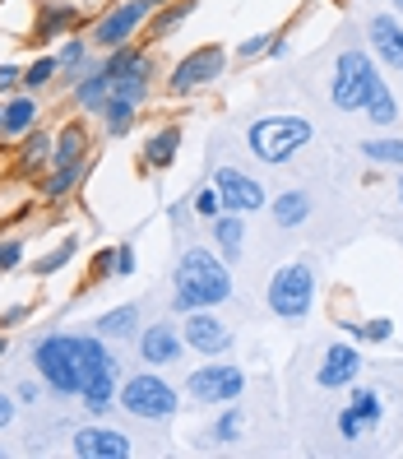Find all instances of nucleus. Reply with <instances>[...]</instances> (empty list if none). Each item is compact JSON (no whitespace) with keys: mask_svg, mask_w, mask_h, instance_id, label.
I'll list each match as a JSON object with an SVG mask.
<instances>
[{"mask_svg":"<svg viewBox=\"0 0 403 459\" xmlns=\"http://www.w3.org/2000/svg\"><path fill=\"white\" fill-rule=\"evenodd\" d=\"M116 274H134V251L130 247H116Z\"/></svg>","mask_w":403,"mask_h":459,"instance_id":"58836bf2","label":"nucleus"},{"mask_svg":"<svg viewBox=\"0 0 403 459\" xmlns=\"http://www.w3.org/2000/svg\"><path fill=\"white\" fill-rule=\"evenodd\" d=\"M236 437H241V403L232 399V403H223V418H219V427H213V441L232 446Z\"/></svg>","mask_w":403,"mask_h":459,"instance_id":"cd10ccee","label":"nucleus"},{"mask_svg":"<svg viewBox=\"0 0 403 459\" xmlns=\"http://www.w3.org/2000/svg\"><path fill=\"white\" fill-rule=\"evenodd\" d=\"M84 158V130L79 126H65L61 134H56V144H51V163L56 168H70V163H79Z\"/></svg>","mask_w":403,"mask_h":459,"instance_id":"4be33fe9","label":"nucleus"},{"mask_svg":"<svg viewBox=\"0 0 403 459\" xmlns=\"http://www.w3.org/2000/svg\"><path fill=\"white\" fill-rule=\"evenodd\" d=\"M0 117H5V107H0Z\"/></svg>","mask_w":403,"mask_h":459,"instance_id":"09e8293b","label":"nucleus"},{"mask_svg":"<svg viewBox=\"0 0 403 459\" xmlns=\"http://www.w3.org/2000/svg\"><path fill=\"white\" fill-rule=\"evenodd\" d=\"M371 47L381 51L390 70H403V19L399 14H375L371 19Z\"/></svg>","mask_w":403,"mask_h":459,"instance_id":"dca6fc26","label":"nucleus"},{"mask_svg":"<svg viewBox=\"0 0 403 459\" xmlns=\"http://www.w3.org/2000/svg\"><path fill=\"white\" fill-rule=\"evenodd\" d=\"M70 450L79 459H125L130 455V437L116 427H79Z\"/></svg>","mask_w":403,"mask_h":459,"instance_id":"ddd939ff","label":"nucleus"},{"mask_svg":"<svg viewBox=\"0 0 403 459\" xmlns=\"http://www.w3.org/2000/svg\"><path fill=\"white\" fill-rule=\"evenodd\" d=\"M33 126H38V102H33V98H14V102H5L0 130H5V134H23V130H33Z\"/></svg>","mask_w":403,"mask_h":459,"instance_id":"aec40b11","label":"nucleus"},{"mask_svg":"<svg viewBox=\"0 0 403 459\" xmlns=\"http://www.w3.org/2000/svg\"><path fill=\"white\" fill-rule=\"evenodd\" d=\"M23 316H29V307H10L5 316H0V325H19V320H23Z\"/></svg>","mask_w":403,"mask_h":459,"instance_id":"37998d69","label":"nucleus"},{"mask_svg":"<svg viewBox=\"0 0 403 459\" xmlns=\"http://www.w3.org/2000/svg\"><path fill=\"white\" fill-rule=\"evenodd\" d=\"M181 339H185V348H195V353H204V358H219V353H227V348H232V330L209 307L204 311H191V316L181 320Z\"/></svg>","mask_w":403,"mask_h":459,"instance_id":"9b49d317","label":"nucleus"},{"mask_svg":"<svg viewBox=\"0 0 403 459\" xmlns=\"http://www.w3.org/2000/svg\"><path fill=\"white\" fill-rule=\"evenodd\" d=\"M172 311L191 316V311H204V307H219L232 297V269L223 255H213L204 247H191L181 255L176 274H172Z\"/></svg>","mask_w":403,"mask_h":459,"instance_id":"f257e3e1","label":"nucleus"},{"mask_svg":"<svg viewBox=\"0 0 403 459\" xmlns=\"http://www.w3.org/2000/svg\"><path fill=\"white\" fill-rule=\"evenodd\" d=\"M311 144V121L306 117H260L246 126V149L260 163H287L292 153Z\"/></svg>","mask_w":403,"mask_h":459,"instance_id":"f03ea898","label":"nucleus"},{"mask_svg":"<svg viewBox=\"0 0 403 459\" xmlns=\"http://www.w3.org/2000/svg\"><path fill=\"white\" fill-rule=\"evenodd\" d=\"M347 409H353V413L362 418V427L371 431V427H381L385 403H381V394H375V390H353V399H347Z\"/></svg>","mask_w":403,"mask_h":459,"instance_id":"b1692460","label":"nucleus"},{"mask_svg":"<svg viewBox=\"0 0 403 459\" xmlns=\"http://www.w3.org/2000/svg\"><path fill=\"white\" fill-rule=\"evenodd\" d=\"M311 302H315V269L306 260H292L269 279V311L279 320H306Z\"/></svg>","mask_w":403,"mask_h":459,"instance_id":"0eeeda50","label":"nucleus"},{"mask_svg":"<svg viewBox=\"0 0 403 459\" xmlns=\"http://www.w3.org/2000/svg\"><path fill=\"white\" fill-rule=\"evenodd\" d=\"M209 228H213V241H219V255L227 264H236L241 247H246V219L236 209H223V219H209Z\"/></svg>","mask_w":403,"mask_h":459,"instance_id":"f3484780","label":"nucleus"},{"mask_svg":"<svg viewBox=\"0 0 403 459\" xmlns=\"http://www.w3.org/2000/svg\"><path fill=\"white\" fill-rule=\"evenodd\" d=\"M19 79H23V70H14V65H5V70H0V89H14V84H19Z\"/></svg>","mask_w":403,"mask_h":459,"instance_id":"79ce46f5","label":"nucleus"},{"mask_svg":"<svg viewBox=\"0 0 403 459\" xmlns=\"http://www.w3.org/2000/svg\"><path fill=\"white\" fill-rule=\"evenodd\" d=\"M33 367L42 376V385L65 394V399L84 390V362H79V339L74 334H47L33 348Z\"/></svg>","mask_w":403,"mask_h":459,"instance_id":"7ed1b4c3","label":"nucleus"},{"mask_svg":"<svg viewBox=\"0 0 403 459\" xmlns=\"http://www.w3.org/2000/svg\"><path fill=\"white\" fill-rule=\"evenodd\" d=\"M51 144H56V140H47V134H29V140H23V163H29V168H38V163H47V158H51Z\"/></svg>","mask_w":403,"mask_h":459,"instance_id":"2f4dec72","label":"nucleus"},{"mask_svg":"<svg viewBox=\"0 0 403 459\" xmlns=\"http://www.w3.org/2000/svg\"><path fill=\"white\" fill-rule=\"evenodd\" d=\"M213 186H219V195H223V209H236V213L264 209V186L255 177H246L241 168H219L213 172Z\"/></svg>","mask_w":403,"mask_h":459,"instance_id":"f8f14e48","label":"nucleus"},{"mask_svg":"<svg viewBox=\"0 0 403 459\" xmlns=\"http://www.w3.org/2000/svg\"><path fill=\"white\" fill-rule=\"evenodd\" d=\"M149 14H153V0H125V5L107 10V14L98 19L93 42H98V47H125L130 33L140 29V23H149Z\"/></svg>","mask_w":403,"mask_h":459,"instance_id":"9d476101","label":"nucleus"},{"mask_svg":"<svg viewBox=\"0 0 403 459\" xmlns=\"http://www.w3.org/2000/svg\"><path fill=\"white\" fill-rule=\"evenodd\" d=\"M153 5H163V0H153Z\"/></svg>","mask_w":403,"mask_h":459,"instance_id":"de8ad7c7","label":"nucleus"},{"mask_svg":"<svg viewBox=\"0 0 403 459\" xmlns=\"http://www.w3.org/2000/svg\"><path fill=\"white\" fill-rule=\"evenodd\" d=\"M269 47H274V38H269V33H255V38H246V42H241V61H255V56H264Z\"/></svg>","mask_w":403,"mask_h":459,"instance_id":"f704fd0d","label":"nucleus"},{"mask_svg":"<svg viewBox=\"0 0 403 459\" xmlns=\"http://www.w3.org/2000/svg\"><path fill=\"white\" fill-rule=\"evenodd\" d=\"M311 219V195L306 191H287L274 200V223L279 228H302Z\"/></svg>","mask_w":403,"mask_h":459,"instance_id":"a211bd4d","label":"nucleus"},{"mask_svg":"<svg viewBox=\"0 0 403 459\" xmlns=\"http://www.w3.org/2000/svg\"><path fill=\"white\" fill-rule=\"evenodd\" d=\"M134 330H140V307H116V311H107L98 320V334L102 339H125Z\"/></svg>","mask_w":403,"mask_h":459,"instance_id":"412c9836","label":"nucleus"},{"mask_svg":"<svg viewBox=\"0 0 403 459\" xmlns=\"http://www.w3.org/2000/svg\"><path fill=\"white\" fill-rule=\"evenodd\" d=\"M219 209H223L219 186H209V191H200V195H195V213H200V219H219Z\"/></svg>","mask_w":403,"mask_h":459,"instance_id":"72a5a7b5","label":"nucleus"},{"mask_svg":"<svg viewBox=\"0 0 403 459\" xmlns=\"http://www.w3.org/2000/svg\"><path fill=\"white\" fill-rule=\"evenodd\" d=\"M116 403L130 413V418H140V422H167L176 413V390L163 381V376H153V371H140V376H130V381L121 385Z\"/></svg>","mask_w":403,"mask_h":459,"instance_id":"423d86ee","label":"nucleus"},{"mask_svg":"<svg viewBox=\"0 0 403 459\" xmlns=\"http://www.w3.org/2000/svg\"><path fill=\"white\" fill-rule=\"evenodd\" d=\"M56 70H61V61H56V56H42V61H33L29 70H23L19 84H23V89H42V84H47V79L56 74Z\"/></svg>","mask_w":403,"mask_h":459,"instance_id":"7c9ffc66","label":"nucleus"},{"mask_svg":"<svg viewBox=\"0 0 403 459\" xmlns=\"http://www.w3.org/2000/svg\"><path fill=\"white\" fill-rule=\"evenodd\" d=\"M343 330L353 334V339H366V343H385V339L394 334V325H390L385 316H375V320H366V325H343Z\"/></svg>","mask_w":403,"mask_h":459,"instance_id":"c756f323","label":"nucleus"},{"mask_svg":"<svg viewBox=\"0 0 403 459\" xmlns=\"http://www.w3.org/2000/svg\"><path fill=\"white\" fill-rule=\"evenodd\" d=\"M191 10H195V0H181V5H167L163 14H158V19L149 23V33H153V38H163V33H172L176 23H181L185 14H191Z\"/></svg>","mask_w":403,"mask_h":459,"instance_id":"c85d7f7f","label":"nucleus"},{"mask_svg":"<svg viewBox=\"0 0 403 459\" xmlns=\"http://www.w3.org/2000/svg\"><path fill=\"white\" fill-rule=\"evenodd\" d=\"M399 200H403V181H399Z\"/></svg>","mask_w":403,"mask_h":459,"instance_id":"a18cd8bd","label":"nucleus"},{"mask_svg":"<svg viewBox=\"0 0 403 459\" xmlns=\"http://www.w3.org/2000/svg\"><path fill=\"white\" fill-rule=\"evenodd\" d=\"M79 177H84V163H70V168H56V172H51V181L42 186V191H47V200H61V195H70L74 186H79Z\"/></svg>","mask_w":403,"mask_h":459,"instance_id":"a878e982","label":"nucleus"},{"mask_svg":"<svg viewBox=\"0 0 403 459\" xmlns=\"http://www.w3.org/2000/svg\"><path fill=\"white\" fill-rule=\"evenodd\" d=\"M241 390H246V376H241V367H195L191 381H185V394H191L195 403H232L241 399Z\"/></svg>","mask_w":403,"mask_h":459,"instance_id":"6e6552de","label":"nucleus"},{"mask_svg":"<svg viewBox=\"0 0 403 459\" xmlns=\"http://www.w3.org/2000/svg\"><path fill=\"white\" fill-rule=\"evenodd\" d=\"M74 23V5H42L38 14V38H56Z\"/></svg>","mask_w":403,"mask_h":459,"instance_id":"393cba45","label":"nucleus"},{"mask_svg":"<svg viewBox=\"0 0 403 459\" xmlns=\"http://www.w3.org/2000/svg\"><path fill=\"white\" fill-rule=\"evenodd\" d=\"M181 330H172L167 320H158V325H149L144 334H140V358H144V367H172L176 358H181Z\"/></svg>","mask_w":403,"mask_h":459,"instance_id":"2eb2a0df","label":"nucleus"},{"mask_svg":"<svg viewBox=\"0 0 403 459\" xmlns=\"http://www.w3.org/2000/svg\"><path fill=\"white\" fill-rule=\"evenodd\" d=\"M357 371H362V353H357V348L353 343H330L325 358H320L315 381L325 385V390H339V385H353Z\"/></svg>","mask_w":403,"mask_h":459,"instance_id":"4468645a","label":"nucleus"},{"mask_svg":"<svg viewBox=\"0 0 403 459\" xmlns=\"http://www.w3.org/2000/svg\"><path fill=\"white\" fill-rule=\"evenodd\" d=\"M38 394H42L38 381H23V385H19V399H23V403H38Z\"/></svg>","mask_w":403,"mask_h":459,"instance_id":"a19ab883","label":"nucleus"},{"mask_svg":"<svg viewBox=\"0 0 403 459\" xmlns=\"http://www.w3.org/2000/svg\"><path fill=\"white\" fill-rule=\"evenodd\" d=\"M176 149H181V130H176V126H167V130H158L153 140L144 144V163H149V168H172Z\"/></svg>","mask_w":403,"mask_h":459,"instance_id":"6ab92c4d","label":"nucleus"},{"mask_svg":"<svg viewBox=\"0 0 403 459\" xmlns=\"http://www.w3.org/2000/svg\"><path fill=\"white\" fill-rule=\"evenodd\" d=\"M79 362H84V390H79V399H84V409L93 418H102L107 409L116 403V381H121V362L107 353L102 334L93 339H79Z\"/></svg>","mask_w":403,"mask_h":459,"instance_id":"20e7f679","label":"nucleus"},{"mask_svg":"<svg viewBox=\"0 0 403 459\" xmlns=\"http://www.w3.org/2000/svg\"><path fill=\"white\" fill-rule=\"evenodd\" d=\"M362 112H366L375 126H394V121H399V102H394V93L385 89V79L371 89V98H366V107H362Z\"/></svg>","mask_w":403,"mask_h":459,"instance_id":"5701e85b","label":"nucleus"},{"mask_svg":"<svg viewBox=\"0 0 403 459\" xmlns=\"http://www.w3.org/2000/svg\"><path fill=\"white\" fill-rule=\"evenodd\" d=\"M10 422H14V399L0 394V427H10Z\"/></svg>","mask_w":403,"mask_h":459,"instance_id":"ea45409f","label":"nucleus"},{"mask_svg":"<svg viewBox=\"0 0 403 459\" xmlns=\"http://www.w3.org/2000/svg\"><path fill=\"white\" fill-rule=\"evenodd\" d=\"M375 84H381V70L371 65V56H366V51H357V47H347L343 56L334 61V84H330V98H334L339 112H362Z\"/></svg>","mask_w":403,"mask_h":459,"instance_id":"39448f33","label":"nucleus"},{"mask_svg":"<svg viewBox=\"0 0 403 459\" xmlns=\"http://www.w3.org/2000/svg\"><path fill=\"white\" fill-rule=\"evenodd\" d=\"M19 260H23L19 241H0V274H5V269H19Z\"/></svg>","mask_w":403,"mask_h":459,"instance_id":"e433bc0d","label":"nucleus"},{"mask_svg":"<svg viewBox=\"0 0 403 459\" xmlns=\"http://www.w3.org/2000/svg\"><path fill=\"white\" fill-rule=\"evenodd\" d=\"M394 14H399V19H403V0H394Z\"/></svg>","mask_w":403,"mask_h":459,"instance_id":"c03bdc74","label":"nucleus"},{"mask_svg":"<svg viewBox=\"0 0 403 459\" xmlns=\"http://www.w3.org/2000/svg\"><path fill=\"white\" fill-rule=\"evenodd\" d=\"M339 431H343L347 441H362V431H366V427H362V418H357L353 409H343V413H339Z\"/></svg>","mask_w":403,"mask_h":459,"instance_id":"c9c22d12","label":"nucleus"},{"mask_svg":"<svg viewBox=\"0 0 403 459\" xmlns=\"http://www.w3.org/2000/svg\"><path fill=\"white\" fill-rule=\"evenodd\" d=\"M362 153L371 163H394L403 168V140H362Z\"/></svg>","mask_w":403,"mask_h":459,"instance_id":"bb28decb","label":"nucleus"},{"mask_svg":"<svg viewBox=\"0 0 403 459\" xmlns=\"http://www.w3.org/2000/svg\"><path fill=\"white\" fill-rule=\"evenodd\" d=\"M0 353H5V339H0Z\"/></svg>","mask_w":403,"mask_h":459,"instance_id":"49530a36","label":"nucleus"},{"mask_svg":"<svg viewBox=\"0 0 403 459\" xmlns=\"http://www.w3.org/2000/svg\"><path fill=\"white\" fill-rule=\"evenodd\" d=\"M56 61H61L65 70H74L79 61H84V42H65V47H61V56H56Z\"/></svg>","mask_w":403,"mask_h":459,"instance_id":"4c0bfd02","label":"nucleus"},{"mask_svg":"<svg viewBox=\"0 0 403 459\" xmlns=\"http://www.w3.org/2000/svg\"><path fill=\"white\" fill-rule=\"evenodd\" d=\"M74 251H79V241L70 237V241H65V247H56V251H51L47 260H38V274H56V269H61V264H70V255H74Z\"/></svg>","mask_w":403,"mask_h":459,"instance_id":"473e14b6","label":"nucleus"},{"mask_svg":"<svg viewBox=\"0 0 403 459\" xmlns=\"http://www.w3.org/2000/svg\"><path fill=\"white\" fill-rule=\"evenodd\" d=\"M223 70H227L223 47H195L191 56H181V65L172 70V93H195L204 84H219Z\"/></svg>","mask_w":403,"mask_h":459,"instance_id":"1a4fd4ad","label":"nucleus"}]
</instances>
